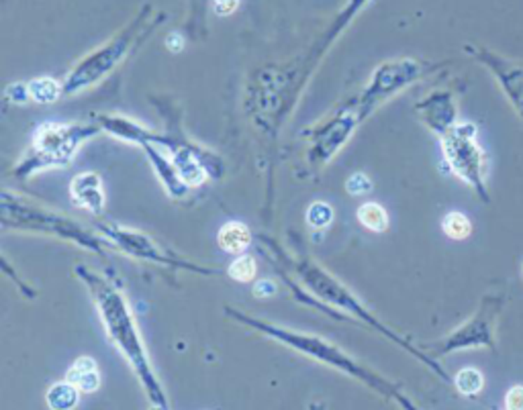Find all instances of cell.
<instances>
[{
  "label": "cell",
  "mask_w": 523,
  "mask_h": 410,
  "mask_svg": "<svg viewBox=\"0 0 523 410\" xmlns=\"http://www.w3.org/2000/svg\"><path fill=\"white\" fill-rule=\"evenodd\" d=\"M358 220L370 229V231H376V233H382L388 229V215L384 211V206H381L379 202H366L358 208Z\"/></svg>",
  "instance_id": "obj_11"
},
{
  "label": "cell",
  "mask_w": 523,
  "mask_h": 410,
  "mask_svg": "<svg viewBox=\"0 0 523 410\" xmlns=\"http://www.w3.org/2000/svg\"><path fill=\"white\" fill-rule=\"evenodd\" d=\"M444 233L450 237V239H456V241H462L470 235L473 227H470V220L464 217L462 213H448L444 217Z\"/></svg>",
  "instance_id": "obj_13"
},
{
  "label": "cell",
  "mask_w": 523,
  "mask_h": 410,
  "mask_svg": "<svg viewBox=\"0 0 523 410\" xmlns=\"http://www.w3.org/2000/svg\"><path fill=\"white\" fill-rule=\"evenodd\" d=\"M46 400H48V407L51 410H74L80 400V390L68 380L57 382L48 390Z\"/></svg>",
  "instance_id": "obj_9"
},
{
  "label": "cell",
  "mask_w": 523,
  "mask_h": 410,
  "mask_svg": "<svg viewBox=\"0 0 523 410\" xmlns=\"http://www.w3.org/2000/svg\"><path fill=\"white\" fill-rule=\"evenodd\" d=\"M13 220H15L17 227H23V229H35V231H43V233H51V235H62L66 239H74L78 245L95 249V251L102 249V245L98 243V239L90 237L86 231H82L80 227H76L68 218L55 217V215H49V213H41L37 208H31L29 204H23L17 198L13 200L11 194H4L2 196V222L6 227Z\"/></svg>",
  "instance_id": "obj_4"
},
{
  "label": "cell",
  "mask_w": 523,
  "mask_h": 410,
  "mask_svg": "<svg viewBox=\"0 0 523 410\" xmlns=\"http://www.w3.org/2000/svg\"><path fill=\"white\" fill-rule=\"evenodd\" d=\"M333 220V208L327 202H313L307 208V222L313 229H325Z\"/></svg>",
  "instance_id": "obj_15"
},
{
  "label": "cell",
  "mask_w": 523,
  "mask_h": 410,
  "mask_svg": "<svg viewBox=\"0 0 523 410\" xmlns=\"http://www.w3.org/2000/svg\"><path fill=\"white\" fill-rule=\"evenodd\" d=\"M100 131V127L80 122H46L37 129L31 153L17 168L19 176H29L37 169L68 166L76 149Z\"/></svg>",
  "instance_id": "obj_3"
},
{
  "label": "cell",
  "mask_w": 523,
  "mask_h": 410,
  "mask_svg": "<svg viewBox=\"0 0 523 410\" xmlns=\"http://www.w3.org/2000/svg\"><path fill=\"white\" fill-rule=\"evenodd\" d=\"M29 94L37 104H51L64 94V86L53 78H35L29 82Z\"/></svg>",
  "instance_id": "obj_10"
},
{
  "label": "cell",
  "mask_w": 523,
  "mask_h": 410,
  "mask_svg": "<svg viewBox=\"0 0 523 410\" xmlns=\"http://www.w3.org/2000/svg\"><path fill=\"white\" fill-rule=\"evenodd\" d=\"M66 380L72 382L82 394H93V392H96V390L100 388V374H98V369H93V372H80V369H76V367H70L68 374H66Z\"/></svg>",
  "instance_id": "obj_14"
},
{
  "label": "cell",
  "mask_w": 523,
  "mask_h": 410,
  "mask_svg": "<svg viewBox=\"0 0 523 410\" xmlns=\"http://www.w3.org/2000/svg\"><path fill=\"white\" fill-rule=\"evenodd\" d=\"M151 410H164V409H160V407H154V409H151Z\"/></svg>",
  "instance_id": "obj_23"
},
{
  "label": "cell",
  "mask_w": 523,
  "mask_h": 410,
  "mask_svg": "<svg viewBox=\"0 0 523 410\" xmlns=\"http://www.w3.org/2000/svg\"><path fill=\"white\" fill-rule=\"evenodd\" d=\"M6 97L11 98L13 102H17V104H25L31 98V94H29V84H23V82L11 84L6 88Z\"/></svg>",
  "instance_id": "obj_18"
},
{
  "label": "cell",
  "mask_w": 523,
  "mask_h": 410,
  "mask_svg": "<svg viewBox=\"0 0 523 410\" xmlns=\"http://www.w3.org/2000/svg\"><path fill=\"white\" fill-rule=\"evenodd\" d=\"M227 313H231L236 318L243 320V323H247L250 327H254V329H258V331H262V333H266V335L274 337L276 341H280V343L288 345V347H292V349H297V351H303V353H305V355H309V358H315V360H319V362L327 363V365H332V367H337V369H341V372H346V374L354 376V378L362 380L364 384H368L370 388H376V390L382 392V394L393 396V398H395V400H399V404H403L407 410H413V407L405 400L401 394H397L388 382H384L382 378L374 376L372 372H368V369L360 367L354 360H350L346 353H341V351H339L335 345H332V343H327V341H323V339L315 337V335L292 333V331L278 329V327H272V325H264V323H258L256 318L243 316V314L236 313V311H227Z\"/></svg>",
  "instance_id": "obj_2"
},
{
  "label": "cell",
  "mask_w": 523,
  "mask_h": 410,
  "mask_svg": "<svg viewBox=\"0 0 523 410\" xmlns=\"http://www.w3.org/2000/svg\"><path fill=\"white\" fill-rule=\"evenodd\" d=\"M346 190L352 196H360V194H368L372 190V180L366 174H352L346 182Z\"/></svg>",
  "instance_id": "obj_17"
},
{
  "label": "cell",
  "mask_w": 523,
  "mask_h": 410,
  "mask_svg": "<svg viewBox=\"0 0 523 410\" xmlns=\"http://www.w3.org/2000/svg\"><path fill=\"white\" fill-rule=\"evenodd\" d=\"M507 409L523 410V388L515 386L509 390V394H507Z\"/></svg>",
  "instance_id": "obj_21"
},
{
  "label": "cell",
  "mask_w": 523,
  "mask_h": 410,
  "mask_svg": "<svg viewBox=\"0 0 523 410\" xmlns=\"http://www.w3.org/2000/svg\"><path fill=\"white\" fill-rule=\"evenodd\" d=\"M217 243L225 253H243L252 243V231L239 220L225 222L217 233Z\"/></svg>",
  "instance_id": "obj_8"
},
{
  "label": "cell",
  "mask_w": 523,
  "mask_h": 410,
  "mask_svg": "<svg viewBox=\"0 0 523 410\" xmlns=\"http://www.w3.org/2000/svg\"><path fill=\"white\" fill-rule=\"evenodd\" d=\"M70 194L74 204L90 211V213H102L104 206V192H102V182L95 171H84L78 174L70 184Z\"/></svg>",
  "instance_id": "obj_7"
},
{
  "label": "cell",
  "mask_w": 523,
  "mask_h": 410,
  "mask_svg": "<svg viewBox=\"0 0 523 410\" xmlns=\"http://www.w3.org/2000/svg\"><path fill=\"white\" fill-rule=\"evenodd\" d=\"M276 292H278V286L272 280H258L254 284V296L256 298H268V296H274Z\"/></svg>",
  "instance_id": "obj_19"
},
{
  "label": "cell",
  "mask_w": 523,
  "mask_h": 410,
  "mask_svg": "<svg viewBox=\"0 0 523 410\" xmlns=\"http://www.w3.org/2000/svg\"><path fill=\"white\" fill-rule=\"evenodd\" d=\"M239 6V0H213L215 13L219 17H227L231 13H236V8Z\"/></svg>",
  "instance_id": "obj_20"
},
{
  "label": "cell",
  "mask_w": 523,
  "mask_h": 410,
  "mask_svg": "<svg viewBox=\"0 0 523 410\" xmlns=\"http://www.w3.org/2000/svg\"><path fill=\"white\" fill-rule=\"evenodd\" d=\"M456 386H458V390H460L462 394L473 396L476 392H480V388H482V376H480L478 369L466 367V369H462V372L456 376Z\"/></svg>",
  "instance_id": "obj_16"
},
{
  "label": "cell",
  "mask_w": 523,
  "mask_h": 410,
  "mask_svg": "<svg viewBox=\"0 0 523 410\" xmlns=\"http://www.w3.org/2000/svg\"><path fill=\"white\" fill-rule=\"evenodd\" d=\"M78 276L86 282L88 290L93 292L96 300V306L102 316V325L111 337V343L115 347H119V351L127 358V362L133 365L140 382L145 388V392L149 394L154 407L168 410L166 394L162 392L160 382L156 380L151 365L147 362V353L143 349L142 337L135 329V323L131 318L129 306L123 298L119 290L111 286L107 280H102L100 276H96L95 271L86 269L84 266H78Z\"/></svg>",
  "instance_id": "obj_1"
},
{
  "label": "cell",
  "mask_w": 523,
  "mask_h": 410,
  "mask_svg": "<svg viewBox=\"0 0 523 410\" xmlns=\"http://www.w3.org/2000/svg\"><path fill=\"white\" fill-rule=\"evenodd\" d=\"M125 48H127L125 41H115L109 48L100 49L95 55L86 57V62H82L70 73V78L64 82V94H76L78 90L93 86L96 80H100L115 64H119V59L125 53Z\"/></svg>",
  "instance_id": "obj_6"
},
{
  "label": "cell",
  "mask_w": 523,
  "mask_h": 410,
  "mask_svg": "<svg viewBox=\"0 0 523 410\" xmlns=\"http://www.w3.org/2000/svg\"><path fill=\"white\" fill-rule=\"evenodd\" d=\"M256 271H258V262H256L254 255H247V253L239 255L238 260H233L229 269H227L229 278H233L236 282H241V284L252 282L254 276H256Z\"/></svg>",
  "instance_id": "obj_12"
},
{
  "label": "cell",
  "mask_w": 523,
  "mask_h": 410,
  "mask_svg": "<svg viewBox=\"0 0 523 410\" xmlns=\"http://www.w3.org/2000/svg\"><path fill=\"white\" fill-rule=\"evenodd\" d=\"M166 45L170 51L178 53V51H182V48H184V37L178 31H172V33H168Z\"/></svg>",
  "instance_id": "obj_22"
},
{
  "label": "cell",
  "mask_w": 523,
  "mask_h": 410,
  "mask_svg": "<svg viewBox=\"0 0 523 410\" xmlns=\"http://www.w3.org/2000/svg\"><path fill=\"white\" fill-rule=\"evenodd\" d=\"M100 233H102L104 241H111L117 249L133 255V257L156 262V264H162V266L168 267H180V269L211 274V269H203V267L189 264V262L176 260L174 255H168L147 235L137 233V231H129V229H123V227H100Z\"/></svg>",
  "instance_id": "obj_5"
}]
</instances>
